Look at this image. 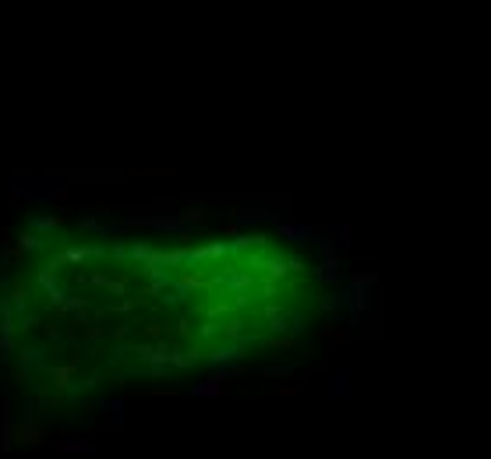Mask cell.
<instances>
[{
  "mask_svg": "<svg viewBox=\"0 0 491 459\" xmlns=\"http://www.w3.org/2000/svg\"><path fill=\"white\" fill-rule=\"evenodd\" d=\"M276 233L290 244H311L315 240V230L311 226H290V223H276Z\"/></svg>",
  "mask_w": 491,
  "mask_h": 459,
  "instance_id": "obj_3",
  "label": "cell"
},
{
  "mask_svg": "<svg viewBox=\"0 0 491 459\" xmlns=\"http://www.w3.org/2000/svg\"><path fill=\"white\" fill-rule=\"evenodd\" d=\"M39 244H43V240H39V237H32V233L18 240V248H21V251H32V248H39Z\"/></svg>",
  "mask_w": 491,
  "mask_h": 459,
  "instance_id": "obj_13",
  "label": "cell"
},
{
  "mask_svg": "<svg viewBox=\"0 0 491 459\" xmlns=\"http://www.w3.org/2000/svg\"><path fill=\"white\" fill-rule=\"evenodd\" d=\"M350 385H347V371H339L336 378H332V385H329V392H347Z\"/></svg>",
  "mask_w": 491,
  "mask_h": 459,
  "instance_id": "obj_12",
  "label": "cell"
},
{
  "mask_svg": "<svg viewBox=\"0 0 491 459\" xmlns=\"http://www.w3.org/2000/svg\"><path fill=\"white\" fill-rule=\"evenodd\" d=\"M265 318H269V329H276V332L290 329V315H286V311H279V307H269Z\"/></svg>",
  "mask_w": 491,
  "mask_h": 459,
  "instance_id": "obj_6",
  "label": "cell"
},
{
  "mask_svg": "<svg viewBox=\"0 0 491 459\" xmlns=\"http://www.w3.org/2000/svg\"><path fill=\"white\" fill-rule=\"evenodd\" d=\"M131 226H152V230H166V233H181V220L177 215H131Z\"/></svg>",
  "mask_w": 491,
  "mask_h": 459,
  "instance_id": "obj_2",
  "label": "cell"
},
{
  "mask_svg": "<svg viewBox=\"0 0 491 459\" xmlns=\"http://www.w3.org/2000/svg\"><path fill=\"white\" fill-rule=\"evenodd\" d=\"M54 449L57 452H95V442H85V438L82 442H57Z\"/></svg>",
  "mask_w": 491,
  "mask_h": 459,
  "instance_id": "obj_7",
  "label": "cell"
},
{
  "mask_svg": "<svg viewBox=\"0 0 491 459\" xmlns=\"http://www.w3.org/2000/svg\"><path fill=\"white\" fill-rule=\"evenodd\" d=\"M237 371L233 368H223V371H216L212 378H205V381H194L191 385V396H219V392H223V385H227V378H233Z\"/></svg>",
  "mask_w": 491,
  "mask_h": 459,
  "instance_id": "obj_1",
  "label": "cell"
},
{
  "mask_svg": "<svg viewBox=\"0 0 491 459\" xmlns=\"http://www.w3.org/2000/svg\"><path fill=\"white\" fill-rule=\"evenodd\" d=\"M233 357H240V353H237V346H223V350L209 353V360H212V364H227V360H233Z\"/></svg>",
  "mask_w": 491,
  "mask_h": 459,
  "instance_id": "obj_9",
  "label": "cell"
},
{
  "mask_svg": "<svg viewBox=\"0 0 491 459\" xmlns=\"http://www.w3.org/2000/svg\"><path fill=\"white\" fill-rule=\"evenodd\" d=\"M237 220L240 223H279V212L276 209H240Z\"/></svg>",
  "mask_w": 491,
  "mask_h": 459,
  "instance_id": "obj_4",
  "label": "cell"
},
{
  "mask_svg": "<svg viewBox=\"0 0 491 459\" xmlns=\"http://www.w3.org/2000/svg\"><path fill=\"white\" fill-rule=\"evenodd\" d=\"M100 406L106 410V414H113L117 421H120V417H124V403H120V399H103Z\"/></svg>",
  "mask_w": 491,
  "mask_h": 459,
  "instance_id": "obj_10",
  "label": "cell"
},
{
  "mask_svg": "<svg viewBox=\"0 0 491 459\" xmlns=\"http://www.w3.org/2000/svg\"><path fill=\"white\" fill-rule=\"evenodd\" d=\"M297 392H315L311 385H279L276 396H297Z\"/></svg>",
  "mask_w": 491,
  "mask_h": 459,
  "instance_id": "obj_11",
  "label": "cell"
},
{
  "mask_svg": "<svg viewBox=\"0 0 491 459\" xmlns=\"http://www.w3.org/2000/svg\"><path fill=\"white\" fill-rule=\"evenodd\" d=\"M318 276H322L326 283H336V279H339V261H336V258H326L322 269H318Z\"/></svg>",
  "mask_w": 491,
  "mask_h": 459,
  "instance_id": "obj_8",
  "label": "cell"
},
{
  "mask_svg": "<svg viewBox=\"0 0 491 459\" xmlns=\"http://www.w3.org/2000/svg\"><path fill=\"white\" fill-rule=\"evenodd\" d=\"M11 403L4 399V421H0V449H11Z\"/></svg>",
  "mask_w": 491,
  "mask_h": 459,
  "instance_id": "obj_5",
  "label": "cell"
}]
</instances>
